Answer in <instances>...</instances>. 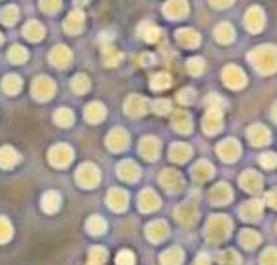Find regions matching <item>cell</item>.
I'll use <instances>...</instances> for the list:
<instances>
[{"instance_id":"cell-1","label":"cell","mask_w":277,"mask_h":265,"mask_svg":"<svg viewBox=\"0 0 277 265\" xmlns=\"http://www.w3.org/2000/svg\"><path fill=\"white\" fill-rule=\"evenodd\" d=\"M232 231V220L224 214H216V216H211L207 220V225H205V237L211 243H222L224 238H228Z\"/></svg>"},{"instance_id":"cell-2","label":"cell","mask_w":277,"mask_h":265,"mask_svg":"<svg viewBox=\"0 0 277 265\" xmlns=\"http://www.w3.org/2000/svg\"><path fill=\"white\" fill-rule=\"evenodd\" d=\"M175 216L183 225H194L196 224V220H197L196 203L186 201V203H183V205H179L177 206V210H175Z\"/></svg>"},{"instance_id":"cell-3","label":"cell","mask_w":277,"mask_h":265,"mask_svg":"<svg viewBox=\"0 0 277 265\" xmlns=\"http://www.w3.org/2000/svg\"><path fill=\"white\" fill-rule=\"evenodd\" d=\"M76 180H78V184L84 186V188H93V186H97V182H99V171H97V167L89 165V163L80 167V171L76 172Z\"/></svg>"},{"instance_id":"cell-4","label":"cell","mask_w":277,"mask_h":265,"mask_svg":"<svg viewBox=\"0 0 277 265\" xmlns=\"http://www.w3.org/2000/svg\"><path fill=\"white\" fill-rule=\"evenodd\" d=\"M49 161L54 163L55 167H65L72 161V150L65 144H57L55 148H52L49 152Z\"/></svg>"},{"instance_id":"cell-5","label":"cell","mask_w":277,"mask_h":265,"mask_svg":"<svg viewBox=\"0 0 277 265\" xmlns=\"http://www.w3.org/2000/svg\"><path fill=\"white\" fill-rule=\"evenodd\" d=\"M167 233H169V227L167 224L163 222V220H156V222H150L146 225V237L152 241V243H160L163 238L167 237Z\"/></svg>"},{"instance_id":"cell-6","label":"cell","mask_w":277,"mask_h":265,"mask_svg":"<svg viewBox=\"0 0 277 265\" xmlns=\"http://www.w3.org/2000/svg\"><path fill=\"white\" fill-rule=\"evenodd\" d=\"M54 91H55L54 82H49V80L44 78V76H40V78L33 84V95L34 97H38L40 100L49 99V97L54 95Z\"/></svg>"},{"instance_id":"cell-7","label":"cell","mask_w":277,"mask_h":265,"mask_svg":"<svg viewBox=\"0 0 277 265\" xmlns=\"http://www.w3.org/2000/svg\"><path fill=\"white\" fill-rule=\"evenodd\" d=\"M107 203L114 210H123L128 206V193L122 190H110L107 195Z\"/></svg>"},{"instance_id":"cell-8","label":"cell","mask_w":277,"mask_h":265,"mask_svg":"<svg viewBox=\"0 0 277 265\" xmlns=\"http://www.w3.org/2000/svg\"><path fill=\"white\" fill-rule=\"evenodd\" d=\"M184 259V252L179 248V246H171L160 256V261L162 265H181Z\"/></svg>"},{"instance_id":"cell-9","label":"cell","mask_w":277,"mask_h":265,"mask_svg":"<svg viewBox=\"0 0 277 265\" xmlns=\"http://www.w3.org/2000/svg\"><path fill=\"white\" fill-rule=\"evenodd\" d=\"M158 206H160L158 195H156L152 190H144V192L141 193V197H139V208L144 212H150V210H154V208H158Z\"/></svg>"},{"instance_id":"cell-10","label":"cell","mask_w":277,"mask_h":265,"mask_svg":"<svg viewBox=\"0 0 277 265\" xmlns=\"http://www.w3.org/2000/svg\"><path fill=\"white\" fill-rule=\"evenodd\" d=\"M232 199V190L226 184H218L211 190V203L215 205H224Z\"/></svg>"},{"instance_id":"cell-11","label":"cell","mask_w":277,"mask_h":265,"mask_svg":"<svg viewBox=\"0 0 277 265\" xmlns=\"http://www.w3.org/2000/svg\"><path fill=\"white\" fill-rule=\"evenodd\" d=\"M162 184L165 190H171V192H177L179 188H181V184H183V178H181V174L177 171H171V169H167V171L162 172Z\"/></svg>"},{"instance_id":"cell-12","label":"cell","mask_w":277,"mask_h":265,"mask_svg":"<svg viewBox=\"0 0 277 265\" xmlns=\"http://www.w3.org/2000/svg\"><path fill=\"white\" fill-rule=\"evenodd\" d=\"M218 153H220L222 159L232 161V159H236L239 155V144H237L236 140H224L222 144L218 146Z\"/></svg>"},{"instance_id":"cell-13","label":"cell","mask_w":277,"mask_h":265,"mask_svg":"<svg viewBox=\"0 0 277 265\" xmlns=\"http://www.w3.org/2000/svg\"><path fill=\"white\" fill-rule=\"evenodd\" d=\"M107 144L112 150H122V148L128 146V132H123L122 129H116V131H112L108 135Z\"/></svg>"},{"instance_id":"cell-14","label":"cell","mask_w":277,"mask_h":265,"mask_svg":"<svg viewBox=\"0 0 277 265\" xmlns=\"http://www.w3.org/2000/svg\"><path fill=\"white\" fill-rule=\"evenodd\" d=\"M262 214V201H249L241 206V216L245 220H257Z\"/></svg>"},{"instance_id":"cell-15","label":"cell","mask_w":277,"mask_h":265,"mask_svg":"<svg viewBox=\"0 0 277 265\" xmlns=\"http://www.w3.org/2000/svg\"><path fill=\"white\" fill-rule=\"evenodd\" d=\"M141 153L144 155L146 159H154L158 155V150H160V144H158V140L152 139V137H146V139L141 142Z\"/></svg>"},{"instance_id":"cell-16","label":"cell","mask_w":277,"mask_h":265,"mask_svg":"<svg viewBox=\"0 0 277 265\" xmlns=\"http://www.w3.org/2000/svg\"><path fill=\"white\" fill-rule=\"evenodd\" d=\"M118 176L122 180H135L139 176V169L133 161H123L118 167Z\"/></svg>"},{"instance_id":"cell-17","label":"cell","mask_w":277,"mask_h":265,"mask_svg":"<svg viewBox=\"0 0 277 265\" xmlns=\"http://www.w3.org/2000/svg\"><path fill=\"white\" fill-rule=\"evenodd\" d=\"M17 153H15V150L12 148V146H4V148H0V167H4V169H8V167H14L15 163H17Z\"/></svg>"},{"instance_id":"cell-18","label":"cell","mask_w":277,"mask_h":265,"mask_svg":"<svg viewBox=\"0 0 277 265\" xmlns=\"http://www.w3.org/2000/svg\"><path fill=\"white\" fill-rule=\"evenodd\" d=\"M216 261H218L220 265H239V263H241V258H239V254H237L236 250L226 248V250L218 252Z\"/></svg>"},{"instance_id":"cell-19","label":"cell","mask_w":277,"mask_h":265,"mask_svg":"<svg viewBox=\"0 0 277 265\" xmlns=\"http://www.w3.org/2000/svg\"><path fill=\"white\" fill-rule=\"evenodd\" d=\"M249 137L253 144H266V142L270 140V132H268L266 127L255 125L249 129Z\"/></svg>"},{"instance_id":"cell-20","label":"cell","mask_w":277,"mask_h":265,"mask_svg":"<svg viewBox=\"0 0 277 265\" xmlns=\"http://www.w3.org/2000/svg\"><path fill=\"white\" fill-rule=\"evenodd\" d=\"M61 205V199H59V193L57 192H47L42 199V208L46 212H55Z\"/></svg>"},{"instance_id":"cell-21","label":"cell","mask_w":277,"mask_h":265,"mask_svg":"<svg viewBox=\"0 0 277 265\" xmlns=\"http://www.w3.org/2000/svg\"><path fill=\"white\" fill-rule=\"evenodd\" d=\"M260 184H262V180H260V176L255 174V172H245V174H241V186H243L245 190L257 192V190H260Z\"/></svg>"},{"instance_id":"cell-22","label":"cell","mask_w":277,"mask_h":265,"mask_svg":"<svg viewBox=\"0 0 277 265\" xmlns=\"http://www.w3.org/2000/svg\"><path fill=\"white\" fill-rule=\"evenodd\" d=\"M239 243L245 246V248H255V246L260 243V235L257 231H253V229H245L241 231L239 235Z\"/></svg>"},{"instance_id":"cell-23","label":"cell","mask_w":277,"mask_h":265,"mask_svg":"<svg viewBox=\"0 0 277 265\" xmlns=\"http://www.w3.org/2000/svg\"><path fill=\"white\" fill-rule=\"evenodd\" d=\"M128 112L131 116H139V114L146 112V100L141 99V97H131L128 100Z\"/></svg>"},{"instance_id":"cell-24","label":"cell","mask_w":277,"mask_h":265,"mask_svg":"<svg viewBox=\"0 0 277 265\" xmlns=\"http://www.w3.org/2000/svg\"><path fill=\"white\" fill-rule=\"evenodd\" d=\"M86 227H88V231L91 233V235H101V233H105V229H107V222H105L101 216H91V218L88 220Z\"/></svg>"},{"instance_id":"cell-25","label":"cell","mask_w":277,"mask_h":265,"mask_svg":"<svg viewBox=\"0 0 277 265\" xmlns=\"http://www.w3.org/2000/svg\"><path fill=\"white\" fill-rule=\"evenodd\" d=\"M105 261H107V250L103 246H95L89 250L88 265H103Z\"/></svg>"},{"instance_id":"cell-26","label":"cell","mask_w":277,"mask_h":265,"mask_svg":"<svg viewBox=\"0 0 277 265\" xmlns=\"http://www.w3.org/2000/svg\"><path fill=\"white\" fill-rule=\"evenodd\" d=\"M190 155V146L186 144H173L169 148V157L175 161H184Z\"/></svg>"},{"instance_id":"cell-27","label":"cell","mask_w":277,"mask_h":265,"mask_svg":"<svg viewBox=\"0 0 277 265\" xmlns=\"http://www.w3.org/2000/svg\"><path fill=\"white\" fill-rule=\"evenodd\" d=\"M86 118L89 121H99V119L105 118V108L99 102H91V104L86 108Z\"/></svg>"},{"instance_id":"cell-28","label":"cell","mask_w":277,"mask_h":265,"mask_svg":"<svg viewBox=\"0 0 277 265\" xmlns=\"http://www.w3.org/2000/svg\"><path fill=\"white\" fill-rule=\"evenodd\" d=\"M173 125H175L177 131L181 132L190 131V116L186 112H177L175 118H173Z\"/></svg>"},{"instance_id":"cell-29","label":"cell","mask_w":277,"mask_h":265,"mask_svg":"<svg viewBox=\"0 0 277 265\" xmlns=\"http://www.w3.org/2000/svg\"><path fill=\"white\" fill-rule=\"evenodd\" d=\"M211 174H213V167L207 163V161H199L196 167H194V176L197 180H207L211 178Z\"/></svg>"},{"instance_id":"cell-30","label":"cell","mask_w":277,"mask_h":265,"mask_svg":"<svg viewBox=\"0 0 277 265\" xmlns=\"http://www.w3.org/2000/svg\"><path fill=\"white\" fill-rule=\"evenodd\" d=\"M220 129V116L216 112H209L205 118V131L207 132H216Z\"/></svg>"},{"instance_id":"cell-31","label":"cell","mask_w":277,"mask_h":265,"mask_svg":"<svg viewBox=\"0 0 277 265\" xmlns=\"http://www.w3.org/2000/svg\"><path fill=\"white\" fill-rule=\"evenodd\" d=\"M21 87V82L19 78H15V76H8L4 82H2V89L8 93V95H15V93L19 91Z\"/></svg>"},{"instance_id":"cell-32","label":"cell","mask_w":277,"mask_h":265,"mask_svg":"<svg viewBox=\"0 0 277 265\" xmlns=\"http://www.w3.org/2000/svg\"><path fill=\"white\" fill-rule=\"evenodd\" d=\"M42 33H44V29L40 26V23H34V21H31V23L25 26V36H27L29 40H40Z\"/></svg>"},{"instance_id":"cell-33","label":"cell","mask_w":277,"mask_h":265,"mask_svg":"<svg viewBox=\"0 0 277 265\" xmlns=\"http://www.w3.org/2000/svg\"><path fill=\"white\" fill-rule=\"evenodd\" d=\"M260 265H277V248H266L260 256Z\"/></svg>"},{"instance_id":"cell-34","label":"cell","mask_w":277,"mask_h":265,"mask_svg":"<svg viewBox=\"0 0 277 265\" xmlns=\"http://www.w3.org/2000/svg\"><path fill=\"white\" fill-rule=\"evenodd\" d=\"M52 59H54V63L57 66H61V65H67V61L70 59V53L65 49V47H57L54 53H52Z\"/></svg>"},{"instance_id":"cell-35","label":"cell","mask_w":277,"mask_h":265,"mask_svg":"<svg viewBox=\"0 0 277 265\" xmlns=\"http://www.w3.org/2000/svg\"><path fill=\"white\" fill-rule=\"evenodd\" d=\"M116 263L118 265H135V254L131 250H120L116 256Z\"/></svg>"},{"instance_id":"cell-36","label":"cell","mask_w":277,"mask_h":265,"mask_svg":"<svg viewBox=\"0 0 277 265\" xmlns=\"http://www.w3.org/2000/svg\"><path fill=\"white\" fill-rule=\"evenodd\" d=\"M12 237V224L6 218H0V243H6Z\"/></svg>"},{"instance_id":"cell-37","label":"cell","mask_w":277,"mask_h":265,"mask_svg":"<svg viewBox=\"0 0 277 265\" xmlns=\"http://www.w3.org/2000/svg\"><path fill=\"white\" fill-rule=\"evenodd\" d=\"M55 121H57L59 125H70V123H72V112L67 110V108H61L59 112L55 114Z\"/></svg>"},{"instance_id":"cell-38","label":"cell","mask_w":277,"mask_h":265,"mask_svg":"<svg viewBox=\"0 0 277 265\" xmlns=\"http://www.w3.org/2000/svg\"><path fill=\"white\" fill-rule=\"evenodd\" d=\"M10 57H12L14 61H25L27 59V51H25L23 47L15 46L14 49H12V53H10Z\"/></svg>"},{"instance_id":"cell-39","label":"cell","mask_w":277,"mask_h":265,"mask_svg":"<svg viewBox=\"0 0 277 265\" xmlns=\"http://www.w3.org/2000/svg\"><path fill=\"white\" fill-rule=\"evenodd\" d=\"M165 86H169V76H165V74L158 76V80L152 82V87H154V89H163Z\"/></svg>"},{"instance_id":"cell-40","label":"cell","mask_w":277,"mask_h":265,"mask_svg":"<svg viewBox=\"0 0 277 265\" xmlns=\"http://www.w3.org/2000/svg\"><path fill=\"white\" fill-rule=\"evenodd\" d=\"M72 87H74L76 91L88 89V80H86V76H76V80L72 82Z\"/></svg>"},{"instance_id":"cell-41","label":"cell","mask_w":277,"mask_h":265,"mask_svg":"<svg viewBox=\"0 0 277 265\" xmlns=\"http://www.w3.org/2000/svg\"><path fill=\"white\" fill-rule=\"evenodd\" d=\"M260 163H262L264 167L277 165V155H273V153H266V155H262V157H260Z\"/></svg>"},{"instance_id":"cell-42","label":"cell","mask_w":277,"mask_h":265,"mask_svg":"<svg viewBox=\"0 0 277 265\" xmlns=\"http://www.w3.org/2000/svg\"><path fill=\"white\" fill-rule=\"evenodd\" d=\"M42 8L46 12H55L59 8V0H42Z\"/></svg>"},{"instance_id":"cell-43","label":"cell","mask_w":277,"mask_h":265,"mask_svg":"<svg viewBox=\"0 0 277 265\" xmlns=\"http://www.w3.org/2000/svg\"><path fill=\"white\" fill-rule=\"evenodd\" d=\"M0 15H2V21H6V23H14L15 10H14V8H8V10H2V12H0Z\"/></svg>"},{"instance_id":"cell-44","label":"cell","mask_w":277,"mask_h":265,"mask_svg":"<svg viewBox=\"0 0 277 265\" xmlns=\"http://www.w3.org/2000/svg\"><path fill=\"white\" fill-rule=\"evenodd\" d=\"M156 110L160 114H165L169 110V102L167 100H160V102H156Z\"/></svg>"},{"instance_id":"cell-45","label":"cell","mask_w":277,"mask_h":265,"mask_svg":"<svg viewBox=\"0 0 277 265\" xmlns=\"http://www.w3.org/2000/svg\"><path fill=\"white\" fill-rule=\"evenodd\" d=\"M266 199H268V203H270L273 208H277V190H273V192L268 193V195H266Z\"/></svg>"},{"instance_id":"cell-46","label":"cell","mask_w":277,"mask_h":265,"mask_svg":"<svg viewBox=\"0 0 277 265\" xmlns=\"http://www.w3.org/2000/svg\"><path fill=\"white\" fill-rule=\"evenodd\" d=\"M194 265H211V259L205 254H199L196 258V261H194Z\"/></svg>"},{"instance_id":"cell-47","label":"cell","mask_w":277,"mask_h":265,"mask_svg":"<svg viewBox=\"0 0 277 265\" xmlns=\"http://www.w3.org/2000/svg\"><path fill=\"white\" fill-rule=\"evenodd\" d=\"M273 116H275V119H277V106H275V112H273Z\"/></svg>"}]
</instances>
